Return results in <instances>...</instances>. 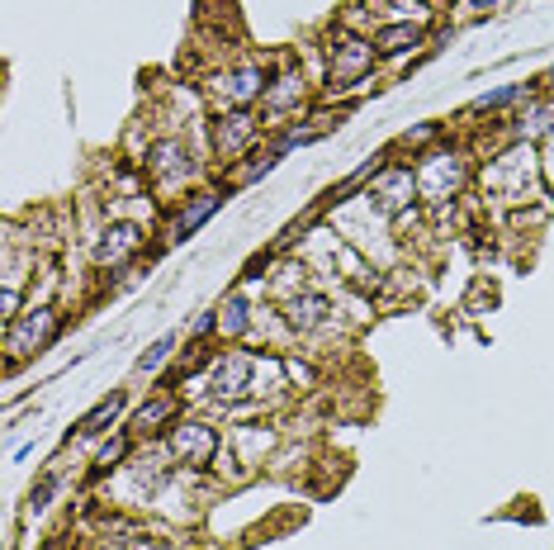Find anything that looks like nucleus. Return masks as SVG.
Returning a JSON list of instances; mask_svg holds the SVG:
<instances>
[{"label":"nucleus","instance_id":"nucleus-14","mask_svg":"<svg viewBox=\"0 0 554 550\" xmlns=\"http://www.w3.org/2000/svg\"><path fill=\"white\" fill-rule=\"evenodd\" d=\"M119 408H124V394H109V399H100V404L90 408L86 418L76 422V437H100L105 427H114V418H119Z\"/></svg>","mask_w":554,"mask_h":550},{"label":"nucleus","instance_id":"nucleus-18","mask_svg":"<svg viewBox=\"0 0 554 550\" xmlns=\"http://www.w3.org/2000/svg\"><path fill=\"white\" fill-rule=\"evenodd\" d=\"M521 138H545V133H554V105H531V110L517 119Z\"/></svg>","mask_w":554,"mask_h":550},{"label":"nucleus","instance_id":"nucleus-17","mask_svg":"<svg viewBox=\"0 0 554 550\" xmlns=\"http://www.w3.org/2000/svg\"><path fill=\"white\" fill-rule=\"evenodd\" d=\"M176 418V399H152V404L138 408V418H133V427L138 432H161V422Z\"/></svg>","mask_w":554,"mask_h":550},{"label":"nucleus","instance_id":"nucleus-7","mask_svg":"<svg viewBox=\"0 0 554 550\" xmlns=\"http://www.w3.org/2000/svg\"><path fill=\"white\" fill-rule=\"evenodd\" d=\"M218 100H223V105H233V110H247L251 100H261V95H266V72H261V67H237V72H228V76H218Z\"/></svg>","mask_w":554,"mask_h":550},{"label":"nucleus","instance_id":"nucleus-16","mask_svg":"<svg viewBox=\"0 0 554 550\" xmlns=\"http://www.w3.org/2000/svg\"><path fill=\"white\" fill-rule=\"evenodd\" d=\"M247 328H251V304L247 299H242V294L223 299V309H218V332H223V337H242Z\"/></svg>","mask_w":554,"mask_h":550},{"label":"nucleus","instance_id":"nucleus-3","mask_svg":"<svg viewBox=\"0 0 554 550\" xmlns=\"http://www.w3.org/2000/svg\"><path fill=\"white\" fill-rule=\"evenodd\" d=\"M171 456L185 460V465H214L218 432L209 422H176L171 427Z\"/></svg>","mask_w":554,"mask_h":550},{"label":"nucleus","instance_id":"nucleus-11","mask_svg":"<svg viewBox=\"0 0 554 550\" xmlns=\"http://www.w3.org/2000/svg\"><path fill=\"white\" fill-rule=\"evenodd\" d=\"M214 143H218V157H237V152H247V147L256 143V119H251L247 110L223 114V119H218Z\"/></svg>","mask_w":554,"mask_h":550},{"label":"nucleus","instance_id":"nucleus-21","mask_svg":"<svg viewBox=\"0 0 554 550\" xmlns=\"http://www.w3.org/2000/svg\"><path fill=\"white\" fill-rule=\"evenodd\" d=\"M526 95V86H502V91H488L474 100V110H502V105H512V100H521Z\"/></svg>","mask_w":554,"mask_h":550},{"label":"nucleus","instance_id":"nucleus-10","mask_svg":"<svg viewBox=\"0 0 554 550\" xmlns=\"http://www.w3.org/2000/svg\"><path fill=\"white\" fill-rule=\"evenodd\" d=\"M218 204H223V195H214V190H199V195H190V200L176 209V219H171V242H185L190 233H199V228L218 214Z\"/></svg>","mask_w":554,"mask_h":550},{"label":"nucleus","instance_id":"nucleus-23","mask_svg":"<svg viewBox=\"0 0 554 550\" xmlns=\"http://www.w3.org/2000/svg\"><path fill=\"white\" fill-rule=\"evenodd\" d=\"M465 5H469V10H498L502 0H465Z\"/></svg>","mask_w":554,"mask_h":550},{"label":"nucleus","instance_id":"nucleus-20","mask_svg":"<svg viewBox=\"0 0 554 550\" xmlns=\"http://www.w3.org/2000/svg\"><path fill=\"white\" fill-rule=\"evenodd\" d=\"M171 347H176V337H157V342H152V347H147L143 356H138V375H147V370H157L161 361L171 356Z\"/></svg>","mask_w":554,"mask_h":550},{"label":"nucleus","instance_id":"nucleus-15","mask_svg":"<svg viewBox=\"0 0 554 550\" xmlns=\"http://www.w3.org/2000/svg\"><path fill=\"white\" fill-rule=\"evenodd\" d=\"M299 100H304V76H280V81H275V86H266V95H261V105H266V110H294V105H299Z\"/></svg>","mask_w":554,"mask_h":550},{"label":"nucleus","instance_id":"nucleus-19","mask_svg":"<svg viewBox=\"0 0 554 550\" xmlns=\"http://www.w3.org/2000/svg\"><path fill=\"white\" fill-rule=\"evenodd\" d=\"M128 456V437H114L105 446V451H100V456H95V470H90V479H100V475H109V470H114V465H119V460Z\"/></svg>","mask_w":554,"mask_h":550},{"label":"nucleus","instance_id":"nucleus-5","mask_svg":"<svg viewBox=\"0 0 554 550\" xmlns=\"http://www.w3.org/2000/svg\"><path fill=\"white\" fill-rule=\"evenodd\" d=\"M251 370H256V361H251L247 351H228V356H218L214 375H209V389H214L218 404H228V399H237V394H247V389H251Z\"/></svg>","mask_w":554,"mask_h":550},{"label":"nucleus","instance_id":"nucleus-22","mask_svg":"<svg viewBox=\"0 0 554 550\" xmlns=\"http://www.w3.org/2000/svg\"><path fill=\"white\" fill-rule=\"evenodd\" d=\"M53 489H57V475H43L34 489H29V508H34V513H43V508H48V498H53Z\"/></svg>","mask_w":554,"mask_h":550},{"label":"nucleus","instance_id":"nucleus-1","mask_svg":"<svg viewBox=\"0 0 554 550\" xmlns=\"http://www.w3.org/2000/svg\"><path fill=\"white\" fill-rule=\"evenodd\" d=\"M375 38H356V34H337L332 38V62H327V81H332V91H351L360 86L370 67H375Z\"/></svg>","mask_w":554,"mask_h":550},{"label":"nucleus","instance_id":"nucleus-6","mask_svg":"<svg viewBox=\"0 0 554 550\" xmlns=\"http://www.w3.org/2000/svg\"><path fill=\"white\" fill-rule=\"evenodd\" d=\"M147 171H152V181L161 185H176V181H190L195 176V157H190V147L180 143H152V152H147Z\"/></svg>","mask_w":554,"mask_h":550},{"label":"nucleus","instance_id":"nucleus-24","mask_svg":"<svg viewBox=\"0 0 554 550\" xmlns=\"http://www.w3.org/2000/svg\"><path fill=\"white\" fill-rule=\"evenodd\" d=\"M100 550H119V546H100Z\"/></svg>","mask_w":554,"mask_h":550},{"label":"nucleus","instance_id":"nucleus-2","mask_svg":"<svg viewBox=\"0 0 554 550\" xmlns=\"http://www.w3.org/2000/svg\"><path fill=\"white\" fill-rule=\"evenodd\" d=\"M57 337V313L53 309H29L10 318V332H5V351H10V370L24 361V356H38Z\"/></svg>","mask_w":554,"mask_h":550},{"label":"nucleus","instance_id":"nucleus-13","mask_svg":"<svg viewBox=\"0 0 554 550\" xmlns=\"http://www.w3.org/2000/svg\"><path fill=\"white\" fill-rule=\"evenodd\" d=\"M289 328L294 332H313L327 323V313H332V304L322 299V294H304V299H289Z\"/></svg>","mask_w":554,"mask_h":550},{"label":"nucleus","instance_id":"nucleus-9","mask_svg":"<svg viewBox=\"0 0 554 550\" xmlns=\"http://www.w3.org/2000/svg\"><path fill=\"white\" fill-rule=\"evenodd\" d=\"M460 181H465L460 157H427L422 171H417V190H422L427 200H446L450 190H460Z\"/></svg>","mask_w":554,"mask_h":550},{"label":"nucleus","instance_id":"nucleus-12","mask_svg":"<svg viewBox=\"0 0 554 550\" xmlns=\"http://www.w3.org/2000/svg\"><path fill=\"white\" fill-rule=\"evenodd\" d=\"M427 43V34H422V24H384V29H375V48L379 57H403L412 53V48H422Z\"/></svg>","mask_w":554,"mask_h":550},{"label":"nucleus","instance_id":"nucleus-4","mask_svg":"<svg viewBox=\"0 0 554 550\" xmlns=\"http://www.w3.org/2000/svg\"><path fill=\"white\" fill-rule=\"evenodd\" d=\"M412 190H417L412 166H384V171H375L370 204H375L379 214H403V209H408V200H412Z\"/></svg>","mask_w":554,"mask_h":550},{"label":"nucleus","instance_id":"nucleus-8","mask_svg":"<svg viewBox=\"0 0 554 550\" xmlns=\"http://www.w3.org/2000/svg\"><path fill=\"white\" fill-rule=\"evenodd\" d=\"M138 247H143V228L138 223H109L100 233V242H95V266H124Z\"/></svg>","mask_w":554,"mask_h":550}]
</instances>
